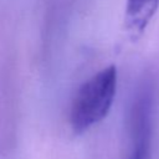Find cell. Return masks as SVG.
Returning a JSON list of instances; mask_svg holds the SVG:
<instances>
[{
    "label": "cell",
    "mask_w": 159,
    "mask_h": 159,
    "mask_svg": "<svg viewBox=\"0 0 159 159\" xmlns=\"http://www.w3.org/2000/svg\"><path fill=\"white\" fill-rule=\"evenodd\" d=\"M118 84V72L114 65H108L77 89L70 108V125L76 134H82L109 113Z\"/></svg>",
    "instance_id": "1"
},
{
    "label": "cell",
    "mask_w": 159,
    "mask_h": 159,
    "mask_svg": "<svg viewBox=\"0 0 159 159\" xmlns=\"http://www.w3.org/2000/svg\"><path fill=\"white\" fill-rule=\"evenodd\" d=\"M159 7V0H127L124 7V30L133 41L138 40Z\"/></svg>",
    "instance_id": "3"
},
{
    "label": "cell",
    "mask_w": 159,
    "mask_h": 159,
    "mask_svg": "<svg viewBox=\"0 0 159 159\" xmlns=\"http://www.w3.org/2000/svg\"><path fill=\"white\" fill-rule=\"evenodd\" d=\"M152 142V92L144 86L137 93L129 114V153L127 159H149Z\"/></svg>",
    "instance_id": "2"
}]
</instances>
